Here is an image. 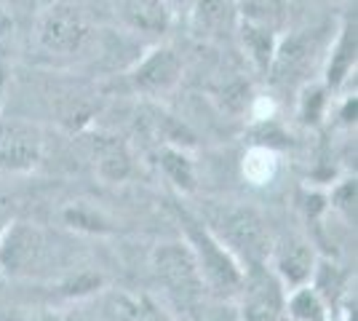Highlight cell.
<instances>
[{
    "label": "cell",
    "instance_id": "cell-1",
    "mask_svg": "<svg viewBox=\"0 0 358 321\" xmlns=\"http://www.w3.org/2000/svg\"><path fill=\"white\" fill-rule=\"evenodd\" d=\"M206 222V228L238 257V262H246L249 268H262L270 262L275 244L257 209L241 204H217L209 206Z\"/></svg>",
    "mask_w": 358,
    "mask_h": 321
},
{
    "label": "cell",
    "instance_id": "cell-2",
    "mask_svg": "<svg viewBox=\"0 0 358 321\" xmlns=\"http://www.w3.org/2000/svg\"><path fill=\"white\" fill-rule=\"evenodd\" d=\"M91 22L75 0H51L35 16V41L51 57H75L89 46Z\"/></svg>",
    "mask_w": 358,
    "mask_h": 321
},
{
    "label": "cell",
    "instance_id": "cell-3",
    "mask_svg": "<svg viewBox=\"0 0 358 321\" xmlns=\"http://www.w3.org/2000/svg\"><path fill=\"white\" fill-rule=\"evenodd\" d=\"M182 222L187 230V246L193 249L198 271L203 276V284L220 294H233V292L243 290L246 273H243L238 257L203 222H198L187 212H182Z\"/></svg>",
    "mask_w": 358,
    "mask_h": 321
},
{
    "label": "cell",
    "instance_id": "cell-4",
    "mask_svg": "<svg viewBox=\"0 0 358 321\" xmlns=\"http://www.w3.org/2000/svg\"><path fill=\"white\" fill-rule=\"evenodd\" d=\"M152 268H155V276L164 281L166 290L185 306L201 300V294L206 290L193 249L182 241H169L158 246L152 252Z\"/></svg>",
    "mask_w": 358,
    "mask_h": 321
},
{
    "label": "cell",
    "instance_id": "cell-5",
    "mask_svg": "<svg viewBox=\"0 0 358 321\" xmlns=\"http://www.w3.org/2000/svg\"><path fill=\"white\" fill-rule=\"evenodd\" d=\"M318 51H321L318 32H289L284 38H278L268 76L278 86L305 80L313 70V62L318 59Z\"/></svg>",
    "mask_w": 358,
    "mask_h": 321
},
{
    "label": "cell",
    "instance_id": "cell-6",
    "mask_svg": "<svg viewBox=\"0 0 358 321\" xmlns=\"http://www.w3.org/2000/svg\"><path fill=\"white\" fill-rule=\"evenodd\" d=\"M43 155V134L22 118L0 121V171H32Z\"/></svg>",
    "mask_w": 358,
    "mask_h": 321
},
{
    "label": "cell",
    "instance_id": "cell-7",
    "mask_svg": "<svg viewBox=\"0 0 358 321\" xmlns=\"http://www.w3.org/2000/svg\"><path fill=\"white\" fill-rule=\"evenodd\" d=\"M179 78H182V59L177 51L169 46H155L131 67L129 83L136 94L161 97L177 86Z\"/></svg>",
    "mask_w": 358,
    "mask_h": 321
},
{
    "label": "cell",
    "instance_id": "cell-8",
    "mask_svg": "<svg viewBox=\"0 0 358 321\" xmlns=\"http://www.w3.org/2000/svg\"><path fill=\"white\" fill-rule=\"evenodd\" d=\"M243 321H281L284 316V292L275 273H268V265L249 268L243 278Z\"/></svg>",
    "mask_w": 358,
    "mask_h": 321
},
{
    "label": "cell",
    "instance_id": "cell-9",
    "mask_svg": "<svg viewBox=\"0 0 358 321\" xmlns=\"http://www.w3.org/2000/svg\"><path fill=\"white\" fill-rule=\"evenodd\" d=\"M43 252V238L30 222H6L0 236V271L6 276L27 273Z\"/></svg>",
    "mask_w": 358,
    "mask_h": 321
},
{
    "label": "cell",
    "instance_id": "cell-10",
    "mask_svg": "<svg viewBox=\"0 0 358 321\" xmlns=\"http://www.w3.org/2000/svg\"><path fill=\"white\" fill-rule=\"evenodd\" d=\"M270 262H273V271H275V278L281 281V287H289V290L308 284L318 265L313 246L302 238H289L281 246H273Z\"/></svg>",
    "mask_w": 358,
    "mask_h": 321
},
{
    "label": "cell",
    "instance_id": "cell-11",
    "mask_svg": "<svg viewBox=\"0 0 358 321\" xmlns=\"http://www.w3.org/2000/svg\"><path fill=\"white\" fill-rule=\"evenodd\" d=\"M187 11L193 32L206 41H224L230 32L238 30L236 0H193Z\"/></svg>",
    "mask_w": 358,
    "mask_h": 321
},
{
    "label": "cell",
    "instance_id": "cell-12",
    "mask_svg": "<svg viewBox=\"0 0 358 321\" xmlns=\"http://www.w3.org/2000/svg\"><path fill=\"white\" fill-rule=\"evenodd\" d=\"M356 19L353 16H345L343 24L337 27L334 38L329 41L327 46V80L324 86L327 89H340L348 78L353 76L356 70Z\"/></svg>",
    "mask_w": 358,
    "mask_h": 321
},
{
    "label": "cell",
    "instance_id": "cell-13",
    "mask_svg": "<svg viewBox=\"0 0 358 321\" xmlns=\"http://www.w3.org/2000/svg\"><path fill=\"white\" fill-rule=\"evenodd\" d=\"M120 19L126 27L142 35H164L169 32L174 14L164 0H120Z\"/></svg>",
    "mask_w": 358,
    "mask_h": 321
},
{
    "label": "cell",
    "instance_id": "cell-14",
    "mask_svg": "<svg viewBox=\"0 0 358 321\" xmlns=\"http://www.w3.org/2000/svg\"><path fill=\"white\" fill-rule=\"evenodd\" d=\"M241 43H243V51L249 54L252 64L268 76L270 62H273V54H275V46H278V38L281 32L270 30V27H262V24H254V22H243L238 19V30Z\"/></svg>",
    "mask_w": 358,
    "mask_h": 321
},
{
    "label": "cell",
    "instance_id": "cell-15",
    "mask_svg": "<svg viewBox=\"0 0 358 321\" xmlns=\"http://www.w3.org/2000/svg\"><path fill=\"white\" fill-rule=\"evenodd\" d=\"M96 174H99V180L107 185H118V183H126L129 177H131V171H134V158H131V150L118 142V139H107L99 145V150H96Z\"/></svg>",
    "mask_w": 358,
    "mask_h": 321
},
{
    "label": "cell",
    "instance_id": "cell-16",
    "mask_svg": "<svg viewBox=\"0 0 358 321\" xmlns=\"http://www.w3.org/2000/svg\"><path fill=\"white\" fill-rule=\"evenodd\" d=\"M158 166L166 174V180L179 187L182 193L195 190V166L185 148L177 145H158Z\"/></svg>",
    "mask_w": 358,
    "mask_h": 321
},
{
    "label": "cell",
    "instance_id": "cell-17",
    "mask_svg": "<svg viewBox=\"0 0 358 321\" xmlns=\"http://www.w3.org/2000/svg\"><path fill=\"white\" fill-rule=\"evenodd\" d=\"M145 123H148L150 137L155 139L158 145H177V148H185V150L195 145L193 131L179 118H174L171 113L161 110V107H150Z\"/></svg>",
    "mask_w": 358,
    "mask_h": 321
},
{
    "label": "cell",
    "instance_id": "cell-18",
    "mask_svg": "<svg viewBox=\"0 0 358 321\" xmlns=\"http://www.w3.org/2000/svg\"><path fill=\"white\" fill-rule=\"evenodd\" d=\"M236 8H238V19L262 24L275 32H281L286 11H289L286 0H236Z\"/></svg>",
    "mask_w": 358,
    "mask_h": 321
},
{
    "label": "cell",
    "instance_id": "cell-19",
    "mask_svg": "<svg viewBox=\"0 0 358 321\" xmlns=\"http://www.w3.org/2000/svg\"><path fill=\"white\" fill-rule=\"evenodd\" d=\"M284 311L294 321H329L327 303H324L321 292L310 284H302L297 290H292Z\"/></svg>",
    "mask_w": 358,
    "mask_h": 321
},
{
    "label": "cell",
    "instance_id": "cell-20",
    "mask_svg": "<svg viewBox=\"0 0 358 321\" xmlns=\"http://www.w3.org/2000/svg\"><path fill=\"white\" fill-rule=\"evenodd\" d=\"M217 99H220V107H222L224 113H230V115H241V113H246L249 107H252V86L246 83V80H230V83H224L222 89L217 92Z\"/></svg>",
    "mask_w": 358,
    "mask_h": 321
},
{
    "label": "cell",
    "instance_id": "cell-21",
    "mask_svg": "<svg viewBox=\"0 0 358 321\" xmlns=\"http://www.w3.org/2000/svg\"><path fill=\"white\" fill-rule=\"evenodd\" d=\"M327 86H313L308 83L302 89V97H299V118L308 126H315V123L324 118V110H327Z\"/></svg>",
    "mask_w": 358,
    "mask_h": 321
},
{
    "label": "cell",
    "instance_id": "cell-22",
    "mask_svg": "<svg viewBox=\"0 0 358 321\" xmlns=\"http://www.w3.org/2000/svg\"><path fill=\"white\" fill-rule=\"evenodd\" d=\"M64 222L75 230H83V233H99V236L110 233L105 220L96 212L86 209V206H70V209H64Z\"/></svg>",
    "mask_w": 358,
    "mask_h": 321
},
{
    "label": "cell",
    "instance_id": "cell-23",
    "mask_svg": "<svg viewBox=\"0 0 358 321\" xmlns=\"http://www.w3.org/2000/svg\"><path fill=\"white\" fill-rule=\"evenodd\" d=\"M102 287V276H94V273H80L78 278H70L62 292L67 294V297H86L91 292H96Z\"/></svg>",
    "mask_w": 358,
    "mask_h": 321
},
{
    "label": "cell",
    "instance_id": "cell-24",
    "mask_svg": "<svg viewBox=\"0 0 358 321\" xmlns=\"http://www.w3.org/2000/svg\"><path fill=\"white\" fill-rule=\"evenodd\" d=\"M331 201H334L337 209H343V212L350 217V214L356 212V180H345V183L334 190Z\"/></svg>",
    "mask_w": 358,
    "mask_h": 321
},
{
    "label": "cell",
    "instance_id": "cell-25",
    "mask_svg": "<svg viewBox=\"0 0 358 321\" xmlns=\"http://www.w3.org/2000/svg\"><path fill=\"white\" fill-rule=\"evenodd\" d=\"M11 48H14V19L0 11V67H6Z\"/></svg>",
    "mask_w": 358,
    "mask_h": 321
},
{
    "label": "cell",
    "instance_id": "cell-26",
    "mask_svg": "<svg viewBox=\"0 0 358 321\" xmlns=\"http://www.w3.org/2000/svg\"><path fill=\"white\" fill-rule=\"evenodd\" d=\"M139 321H169V319H166L164 313H161L155 306L142 303V308H139Z\"/></svg>",
    "mask_w": 358,
    "mask_h": 321
},
{
    "label": "cell",
    "instance_id": "cell-27",
    "mask_svg": "<svg viewBox=\"0 0 358 321\" xmlns=\"http://www.w3.org/2000/svg\"><path fill=\"white\" fill-rule=\"evenodd\" d=\"M340 118H343L345 123L356 121V97H348V99H345V107H343V113H340Z\"/></svg>",
    "mask_w": 358,
    "mask_h": 321
},
{
    "label": "cell",
    "instance_id": "cell-28",
    "mask_svg": "<svg viewBox=\"0 0 358 321\" xmlns=\"http://www.w3.org/2000/svg\"><path fill=\"white\" fill-rule=\"evenodd\" d=\"M164 3L169 6V11H171V14H177V11H182V8L187 11V8L193 6V0H164Z\"/></svg>",
    "mask_w": 358,
    "mask_h": 321
},
{
    "label": "cell",
    "instance_id": "cell-29",
    "mask_svg": "<svg viewBox=\"0 0 358 321\" xmlns=\"http://www.w3.org/2000/svg\"><path fill=\"white\" fill-rule=\"evenodd\" d=\"M3 80H6V67H0V107H3Z\"/></svg>",
    "mask_w": 358,
    "mask_h": 321
},
{
    "label": "cell",
    "instance_id": "cell-30",
    "mask_svg": "<svg viewBox=\"0 0 358 321\" xmlns=\"http://www.w3.org/2000/svg\"><path fill=\"white\" fill-rule=\"evenodd\" d=\"M6 222H8V220H6V217H0V236H3V228H6Z\"/></svg>",
    "mask_w": 358,
    "mask_h": 321
}]
</instances>
